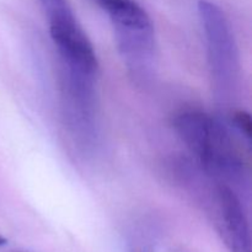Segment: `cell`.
<instances>
[{
    "mask_svg": "<svg viewBox=\"0 0 252 252\" xmlns=\"http://www.w3.org/2000/svg\"><path fill=\"white\" fill-rule=\"evenodd\" d=\"M110 16L120 49L130 65L144 66L154 51V26L135 0H94Z\"/></svg>",
    "mask_w": 252,
    "mask_h": 252,
    "instance_id": "2",
    "label": "cell"
},
{
    "mask_svg": "<svg viewBox=\"0 0 252 252\" xmlns=\"http://www.w3.org/2000/svg\"><path fill=\"white\" fill-rule=\"evenodd\" d=\"M217 197L223 235L231 252H251L248 219L238 196L230 187L219 185Z\"/></svg>",
    "mask_w": 252,
    "mask_h": 252,
    "instance_id": "5",
    "label": "cell"
},
{
    "mask_svg": "<svg viewBox=\"0 0 252 252\" xmlns=\"http://www.w3.org/2000/svg\"><path fill=\"white\" fill-rule=\"evenodd\" d=\"M5 244H6V239H5L4 236H1V235H0V246L5 245Z\"/></svg>",
    "mask_w": 252,
    "mask_h": 252,
    "instance_id": "8",
    "label": "cell"
},
{
    "mask_svg": "<svg viewBox=\"0 0 252 252\" xmlns=\"http://www.w3.org/2000/svg\"><path fill=\"white\" fill-rule=\"evenodd\" d=\"M175 128L191 152L211 174L233 179L241 162L223 126L201 112H185L175 118Z\"/></svg>",
    "mask_w": 252,
    "mask_h": 252,
    "instance_id": "1",
    "label": "cell"
},
{
    "mask_svg": "<svg viewBox=\"0 0 252 252\" xmlns=\"http://www.w3.org/2000/svg\"><path fill=\"white\" fill-rule=\"evenodd\" d=\"M49 32L68 71L94 79L98 70V62L94 47L75 16L49 20Z\"/></svg>",
    "mask_w": 252,
    "mask_h": 252,
    "instance_id": "4",
    "label": "cell"
},
{
    "mask_svg": "<svg viewBox=\"0 0 252 252\" xmlns=\"http://www.w3.org/2000/svg\"><path fill=\"white\" fill-rule=\"evenodd\" d=\"M39 2L48 15V20L74 15L68 0H39Z\"/></svg>",
    "mask_w": 252,
    "mask_h": 252,
    "instance_id": "6",
    "label": "cell"
},
{
    "mask_svg": "<svg viewBox=\"0 0 252 252\" xmlns=\"http://www.w3.org/2000/svg\"><path fill=\"white\" fill-rule=\"evenodd\" d=\"M198 12L208 42L209 65L216 85L228 91L239 70V53L231 26L223 10L208 0H199Z\"/></svg>",
    "mask_w": 252,
    "mask_h": 252,
    "instance_id": "3",
    "label": "cell"
},
{
    "mask_svg": "<svg viewBox=\"0 0 252 252\" xmlns=\"http://www.w3.org/2000/svg\"><path fill=\"white\" fill-rule=\"evenodd\" d=\"M233 121L235 127L240 130L241 134L245 135L250 140L252 137V120L250 113L245 112V111H236L234 113Z\"/></svg>",
    "mask_w": 252,
    "mask_h": 252,
    "instance_id": "7",
    "label": "cell"
}]
</instances>
